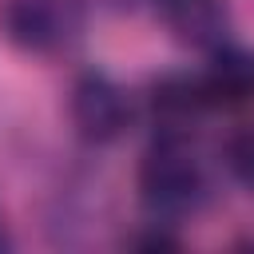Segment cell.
Here are the masks:
<instances>
[{"label":"cell","instance_id":"7","mask_svg":"<svg viewBox=\"0 0 254 254\" xmlns=\"http://www.w3.org/2000/svg\"><path fill=\"white\" fill-rule=\"evenodd\" d=\"M226 159H230L234 179H238L242 187H250V190H254V131H242V135L230 143Z\"/></svg>","mask_w":254,"mask_h":254},{"label":"cell","instance_id":"2","mask_svg":"<svg viewBox=\"0 0 254 254\" xmlns=\"http://www.w3.org/2000/svg\"><path fill=\"white\" fill-rule=\"evenodd\" d=\"M127 95L99 71H87L75 87H71V123L79 127L83 139L91 143H111L123 127H127Z\"/></svg>","mask_w":254,"mask_h":254},{"label":"cell","instance_id":"3","mask_svg":"<svg viewBox=\"0 0 254 254\" xmlns=\"http://www.w3.org/2000/svg\"><path fill=\"white\" fill-rule=\"evenodd\" d=\"M198 83H202L206 107H230V111H238V107L254 103V52L218 44L214 60H210V67H206V75Z\"/></svg>","mask_w":254,"mask_h":254},{"label":"cell","instance_id":"4","mask_svg":"<svg viewBox=\"0 0 254 254\" xmlns=\"http://www.w3.org/2000/svg\"><path fill=\"white\" fill-rule=\"evenodd\" d=\"M8 36L28 48V52H52L67 40V8H60L56 0H12L8 4Z\"/></svg>","mask_w":254,"mask_h":254},{"label":"cell","instance_id":"1","mask_svg":"<svg viewBox=\"0 0 254 254\" xmlns=\"http://www.w3.org/2000/svg\"><path fill=\"white\" fill-rule=\"evenodd\" d=\"M139 190L155 214H187L198 202L202 171L187 151L183 135H159V143L147 151L139 167Z\"/></svg>","mask_w":254,"mask_h":254},{"label":"cell","instance_id":"6","mask_svg":"<svg viewBox=\"0 0 254 254\" xmlns=\"http://www.w3.org/2000/svg\"><path fill=\"white\" fill-rule=\"evenodd\" d=\"M151 107H155V123L163 127V135H183L206 107L202 83L190 75H167L155 83L151 91Z\"/></svg>","mask_w":254,"mask_h":254},{"label":"cell","instance_id":"5","mask_svg":"<svg viewBox=\"0 0 254 254\" xmlns=\"http://www.w3.org/2000/svg\"><path fill=\"white\" fill-rule=\"evenodd\" d=\"M163 24L190 48H218L226 40V0H159Z\"/></svg>","mask_w":254,"mask_h":254}]
</instances>
